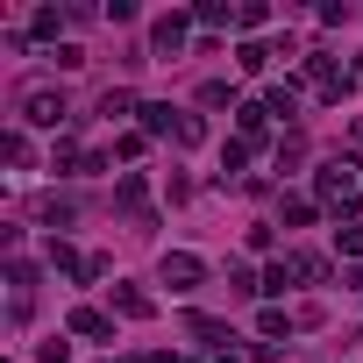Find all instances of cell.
<instances>
[{
  "mask_svg": "<svg viewBox=\"0 0 363 363\" xmlns=\"http://www.w3.org/2000/svg\"><path fill=\"white\" fill-rule=\"evenodd\" d=\"M200 135H207V128H200V121H193V114H178V128H171V143H178V150H193V143H200Z\"/></svg>",
  "mask_w": 363,
  "mask_h": 363,
  "instance_id": "obj_8",
  "label": "cell"
},
{
  "mask_svg": "<svg viewBox=\"0 0 363 363\" xmlns=\"http://www.w3.org/2000/svg\"><path fill=\"white\" fill-rule=\"evenodd\" d=\"M114 306H121V313H135V320H143V313H150V299H143V292H128V285H121V292H114Z\"/></svg>",
  "mask_w": 363,
  "mask_h": 363,
  "instance_id": "obj_11",
  "label": "cell"
},
{
  "mask_svg": "<svg viewBox=\"0 0 363 363\" xmlns=\"http://www.w3.org/2000/svg\"><path fill=\"white\" fill-rule=\"evenodd\" d=\"M264 114H285V121H292V114H299V93H292V86H271V93H264Z\"/></svg>",
  "mask_w": 363,
  "mask_h": 363,
  "instance_id": "obj_7",
  "label": "cell"
},
{
  "mask_svg": "<svg viewBox=\"0 0 363 363\" xmlns=\"http://www.w3.org/2000/svg\"><path fill=\"white\" fill-rule=\"evenodd\" d=\"M356 79H363V57H356Z\"/></svg>",
  "mask_w": 363,
  "mask_h": 363,
  "instance_id": "obj_14",
  "label": "cell"
},
{
  "mask_svg": "<svg viewBox=\"0 0 363 363\" xmlns=\"http://www.w3.org/2000/svg\"><path fill=\"white\" fill-rule=\"evenodd\" d=\"M335 250H349V257H363V228L349 221V228H335Z\"/></svg>",
  "mask_w": 363,
  "mask_h": 363,
  "instance_id": "obj_12",
  "label": "cell"
},
{
  "mask_svg": "<svg viewBox=\"0 0 363 363\" xmlns=\"http://www.w3.org/2000/svg\"><path fill=\"white\" fill-rule=\"evenodd\" d=\"M128 107H135V100H128V93H100V114H107V121H121V114H128Z\"/></svg>",
  "mask_w": 363,
  "mask_h": 363,
  "instance_id": "obj_10",
  "label": "cell"
},
{
  "mask_svg": "<svg viewBox=\"0 0 363 363\" xmlns=\"http://www.w3.org/2000/svg\"><path fill=\"white\" fill-rule=\"evenodd\" d=\"M114 200H121V207H128V214H143V200H150V186H143V178H135V171H128V178H121V186H114Z\"/></svg>",
  "mask_w": 363,
  "mask_h": 363,
  "instance_id": "obj_6",
  "label": "cell"
},
{
  "mask_svg": "<svg viewBox=\"0 0 363 363\" xmlns=\"http://www.w3.org/2000/svg\"><path fill=\"white\" fill-rule=\"evenodd\" d=\"M22 121H29V128H57V121H65V93H50V86L22 93Z\"/></svg>",
  "mask_w": 363,
  "mask_h": 363,
  "instance_id": "obj_2",
  "label": "cell"
},
{
  "mask_svg": "<svg viewBox=\"0 0 363 363\" xmlns=\"http://www.w3.org/2000/svg\"><path fill=\"white\" fill-rule=\"evenodd\" d=\"M72 335H93V342H107V335H114V320H107L100 306H79V313H72Z\"/></svg>",
  "mask_w": 363,
  "mask_h": 363,
  "instance_id": "obj_4",
  "label": "cell"
},
{
  "mask_svg": "<svg viewBox=\"0 0 363 363\" xmlns=\"http://www.w3.org/2000/svg\"><path fill=\"white\" fill-rule=\"evenodd\" d=\"M36 356H43V363H72V342H57V335H50V342H43Z\"/></svg>",
  "mask_w": 363,
  "mask_h": 363,
  "instance_id": "obj_13",
  "label": "cell"
},
{
  "mask_svg": "<svg viewBox=\"0 0 363 363\" xmlns=\"http://www.w3.org/2000/svg\"><path fill=\"white\" fill-rule=\"evenodd\" d=\"M356 171H363L356 157H342V164L320 171V200H328V207H356Z\"/></svg>",
  "mask_w": 363,
  "mask_h": 363,
  "instance_id": "obj_1",
  "label": "cell"
},
{
  "mask_svg": "<svg viewBox=\"0 0 363 363\" xmlns=\"http://www.w3.org/2000/svg\"><path fill=\"white\" fill-rule=\"evenodd\" d=\"M235 65H242V72H264V65H271V50H257V43H242V50H235Z\"/></svg>",
  "mask_w": 363,
  "mask_h": 363,
  "instance_id": "obj_9",
  "label": "cell"
},
{
  "mask_svg": "<svg viewBox=\"0 0 363 363\" xmlns=\"http://www.w3.org/2000/svg\"><path fill=\"white\" fill-rule=\"evenodd\" d=\"M200 278H207V264H200L193 250H171V257H164V285H171V292H193Z\"/></svg>",
  "mask_w": 363,
  "mask_h": 363,
  "instance_id": "obj_3",
  "label": "cell"
},
{
  "mask_svg": "<svg viewBox=\"0 0 363 363\" xmlns=\"http://www.w3.org/2000/svg\"><path fill=\"white\" fill-rule=\"evenodd\" d=\"M150 43H157V50H164V57H171V50H178V43H186V15H164V22H157V29H150Z\"/></svg>",
  "mask_w": 363,
  "mask_h": 363,
  "instance_id": "obj_5",
  "label": "cell"
}]
</instances>
